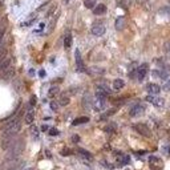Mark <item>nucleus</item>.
Wrapping results in <instances>:
<instances>
[{"label": "nucleus", "mask_w": 170, "mask_h": 170, "mask_svg": "<svg viewBox=\"0 0 170 170\" xmlns=\"http://www.w3.org/2000/svg\"><path fill=\"white\" fill-rule=\"evenodd\" d=\"M64 47L65 48L72 47V35H70V33H67L65 37H64Z\"/></svg>", "instance_id": "4be33fe9"}, {"label": "nucleus", "mask_w": 170, "mask_h": 170, "mask_svg": "<svg viewBox=\"0 0 170 170\" xmlns=\"http://www.w3.org/2000/svg\"><path fill=\"white\" fill-rule=\"evenodd\" d=\"M33 120H35V113H33V110H29V112L25 114V118H24V121H25V124L31 125V124L33 122Z\"/></svg>", "instance_id": "412c9836"}, {"label": "nucleus", "mask_w": 170, "mask_h": 170, "mask_svg": "<svg viewBox=\"0 0 170 170\" xmlns=\"http://www.w3.org/2000/svg\"><path fill=\"white\" fill-rule=\"evenodd\" d=\"M77 153H79L80 156H81V157H82V158H84V160H88V161H91L92 158H93V156H92V154L89 153L88 150L82 149V148H79V149H77Z\"/></svg>", "instance_id": "2eb2a0df"}, {"label": "nucleus", "mask_w": 170, "mask_h": 170, "mask_svg": "<svg viewBox=\"0 0 170 170\" xmlns=\"http://www.w3.org/2000/svg\"><path fill=\"white\" fill-rule=\"evenodd\" d=\"M86 122H89V117L82 116V117H77L76 120H73L72 125L73 126H77V125H82V124H86Z\"/></svg>", "instance_id": "f3484780"}, {"label": "nucleus", "mask_w": 170, "mask_h": 170, "mask_svg": "<svg viewBox=\"0 0 170 170\" xmlns=\"http://www.w3.org/2000/svg\"><path fill=\"white\" fill-rule=\"evenodd\" d=\"M168 52L170 53V44H168Z\"/></svg>", "instance_id": "a18cd8bd"}, {"label": "nucleus", "mask_w": 170, "mask_h": 170, "mask_svg": "<svg viewBox=\"0 0 170 170\" xmlns=\"http://www.w3.org/2000/svg\"><path fill=\"white\" fill-rule=\"evenodd\" d=\"M161 12H166V13L170 16V7H165L163 10H161Z\"/></svg>", "instance_id": "ea45409f"}, {"label": "nucleus", "mask_w": 170, "mask_h": 170, "mask_svg": "<svg viewBox=\"0 0 170 170\" xmlns=\"http://www.w3.org/2000/svg\"><path fill=\"white\" fill-rule=\"evenodd\" d=\"M31 133L33 134V137H35L36 140H39V128L37 126H32V128H31Z\"/></svg>", "instance_id": "cd10ccee"}, {"label": "nucleus", "mask_w": 170, "mask_h": 170, "mask_svg": "<svg viewBox=\"0 0 170 170\" xmlns=\"http://www.w3.org/2000/svg\"><path fill=\"white\" fill-rule=\"evenodd\" d=\"M84 5H85V8H88V10H93L96 7V0H85Z\"/></svg>", "instance_id": "b1692460"}, {"label": "nucleus", "mask_w": 170, "mask_h": 170, "mask_svg": "<svg viewBox=\"0 0 170 170\" xmlns=\"http://www.w3.org/2000/svg\"><path fill=\"white\" fill-rule=\"evenodd\" d=\"M116 29H118V31H121L125 28V17H122V16H120V17H117V20H116Z\"/></svg>", "instance_id": "6ab92c4d"}, {"label": "nucleus", "mask_w": 170, "mask_h": 170, "mask_svg": "<svg viewBox=\"0 0 170 170\" xmlns=\"http://www.w3.org/2000/svg\"><path fill=\"white\" fill-rule=\"evenodd\" d=\"M5 57H7V49H5V48L3 49L1 48V49H0V63H1V61L4 60Z\"/></svg>", "instance_id": "c756f323"}, {"label": "nucleus", "mask_w": 170, "mask_h": 170, "mask_svg": "<svg viewBox=\"0 0 170 170\" xmlns=\"http://www.w3.org/2000/svg\"><path fill=\"white\" fill-rule=\"evenodd\" d=\"M163 89H165V91H170V80H169V81L165 84V86H163Z\"/></svg>", "instance_id": "a19ab883"}, {"label": "nucleus", "mask_w": 170, "mask_h": 170, "mask_svg": "<svg viewBox=\"0 0 170 170\" xmlns=\"http://www.w3.org/2000/svg\"><path fill=\"white\" fill-rule=\"evenodd\" d=\"M101 165L104 166V168H106V169H114V166L113 165H110V163H108V162H105V161H103V162H101Z\"/></svg>", "instance_id": "c9c22d12"}, {"label": "nucleus", "mask_w": 170, "mask_h": 170, "mask_svg": "<svg viewBox=\"0 0 170 170\" xmlns=\"http://www.w3.org/2000/svg\"><path fill=\"white\" fill-rule=\"evenodd\" d=\"M49 130V126L48 125H43L41 126V132H48Z\"/></svg>", "instance_id": "79ce46f5"}, {"label": "nucleus", "mask_w": 170, "mask_h": 170, "mask_svg": "<svg viewBox=\"0 0 170 170\" xmlns=\"http://www.w3.org/2000/svg\"><path fill=\"white\" fill-rule=\"evenodd\" d=\"M130 163V157L128 156V154H121V156H118V158H117V166L118 168H122V166L125 165H129Z\"/></svg>", "instance_id": "9d476101"}, {"label": "nucleus", "mask_w": 170, "mask_h": 170, "mask_svg": "<svg viewBox=\"0 0 170 170\" xmlns=\"http://www.w3.org/2000/svg\"><path fill=\"white\" fill-rule=\"evenodd\" d=\"M133 129H134L138 134L144 136V137H150V134H151L150 129L148 128L145 124H134V125H133Z\"/></svg>", "instance_id": "7ed1b4c3"}, {"label": "nucleus", "mask_w": 170, "mask_h": 170, "mask_svg": "<svg viewBox=\"0 0 170 170\" xmlns=\"http://www.w3.org/2000/svg\"><path fill=\"white\" fill-rule=\"evenodd\" d=\"M11 162H8V161H3V162H0V170H7L8 168V165H10Z\"/></svg>", "instance_id": "7c9ffc66"}, {"label": "nucleus", "mask_w": 170, "mask_h": 170, "mask_svg": "<svg viewBox=\"0 0 170 170\" xmlns=\"http://www.w3.org/2000/svg\"><path fill=\"white\" fill-rule=\"evenodd\" d=\"M146 91H148V93L149 94H158L160 92H161V88H160V85H157V84H148L146 85Z\"/></svg>", "instance_id": "ddd939ff"}, {"label": "nucleus", "mask_w": 170, "mask_h": 170, "mask_svg": "<svg viewBox=\"0 0 170 170\" xmlns=\"http://www.w3.org/2000/svg\"><path fill=\"white\" fill-rule=\"evenodd\" d=\"M63 1H64V3H68V1H70V0H63Z\"/></svg>", "instance_id": "49530a36"}, {"label": "nucleus", "mask_w": 170, "mask_h": 170, "mask_svg": "<svg viewBox=\"0 0 170 170\" xmlns=\"http://www.w3.org/2000/svg\"><path fill=\"white\" fill-rule=\"evenodd\" d=\"M21 113L23 112H20L17 116L11 117V118L7 120V122L1 126V137H15V136L20 132Z\"/></svg>", "instance_id": "f257e3e1"}, {"label": "nucleus", "mask_w": 170, "mask_h": 170, "mask_svg": "<svg viewBox=\"0 0 170 170\" xmlns=\"http://www.w3.org/2000/svg\"><path fill=\"white\" fill-rule=\"evenodd\" d=\"M45 156H47L48 158H52V156H51V153H49V150H45Z\"/></svg>", "instance_id": "c03bdc74"}, {"label": "nucleus", "mask_w": 170, "mask_h": 170, "mask_svg": "<svg viewBox=\"0 0 170 170\" xmlns=\"http://www.w3.org/2000/svg\"><path fill=\"white\" fill-rule=\"evenodd\" d=\"M72 141L75 142V144H77V142H80V136H77V134L72 136Z\"/></svg>", "instance_id": "58836bf2"}, {"label": "nucleus", "mask_w": 170, "mask_h": 170, "mask_svg": "<svg viewBox=\"0 0 170 170\" xmlns=\"http://www.w3.org/2000/svg\"><path fill=\"white\" fill-rule=\"evenodd\" d=\"M116 108H113V109H110V110H106L104 114H101V117H100V120H105V118H108V117H110V116H113L114 113H116Z\"/></svg>", "instance_id": "5701e85b"}, {"label": "nucleus", "mask_w": 170, "mask_h": 170, "mask_svg": "<svg viewBox=\"0 0 170 170\" xmlns=\"http://www.w3.org/2000/svg\"><path fill=\"white\" fill-rule=\"evenodd\" d=\"M15 76V69H12V68L10 67L5 72H3L1 75H0V79L3 80V81H10V80H12V77Z\"/></svg>", "instance_id": "f8f14e48"}, {"label": "nucleus", "mask_w": 170, "mask_h": 170, "mask_svg": "<svg viewBox=\"0 0 170 170\" xmlns=\"http://www.w3.org/2000/svg\"><path fill=\"white\" fill-rule=\"evenodd\" d=\"M45 75H47V73H45V70H44V69H41V70L39 72V76H40V77H44Z\"/></svg>", "instance_id": "37998d69"}, {"label": "nucleus", "mask_w": 170, "mask_h": 170, "mask_svg": "<svg viewBox=\"0 0 170 170\" xmlns=\"http://www.w3.org/2000/svg\"><path fill=\"white\" fill-rule=\"evenodd\" d=\"M48 133H49V136H58L60 134V132H58L56 128H49Z\"/></svg>", "instance_id": "2f4dec72"}, {"label": "nucleus", "mask_w": 170, "mask_h": 170, "mask_svg": "<svg viewBox=\"0 0 170 170\" xmlns=\"http://www.w3.org/2000/svg\"><path fill=\"white\" fill-rule=\"evenodd\" d=\"M36 103H37V98H36V96H32L29 100V108H33L36 105Z\"/></svg>", "instance_id": "72a5a7b5"}, {"label": "nucleus", "mask_w": 170, "mask_h": 170, "mask_svg": "<svg viewBox=\"0 0 170 170\" xmlns=\"http://www.w3.org/2000/svg\"><path fill=\"white\" fill-rule=\"evenodd\" d=\"M60 154H61V156H64V157H67V156H72L73 151L70 150L69 148H64V149L61 150V153H60Z\"/></svg>", "instance_id": "bb28decb"}, {"label": "nucleus", "mask_w": 170, "mask_h": 170, "mask_svg": "<svg viewBox=\"0 0 170 170\" xmlns=\"http://www.w3.org/2000/svg\"><path fill=\"white\" fill-rule=\"evenodd\" d=\"M10 67H11V58L10 57H5L4 60L0 63V75H1L3 72H5V70H7Z\"/></svg>", "instance_id": "4468645a"}, {"label": "nucleus", "mask_w": 170, "mask_h": 170, "mask_svg": "<svg viewBox=\"0 0 170 170\" xmlns=\"http://www.w3.org/2000/svg\"><path fill=\"white\" fill-rule=\"evenodd\" d=\"M148 64H141L138 68H136V79L138 80V81H142V80L145 79V76H146L148 73Z\"/></svg>", "instance_id": "20e7f679"}, {"label": "nucleus", "mask_w": 170, "mask_h": 170, "mask_svg": "<svg viewBox=\"0 0 170 170\" xmlns=\"http://www.w3.org/2000/svg\"><path fill=\"white\" fill-rule=\"evenodd\" d=\"M144 113H145V105H142V104H136L134 106L129 110L130 117H138V116H142Z\"/></svg>", "instance_id": "423d86ee"}, {"label": "nucleus", "mask_w": 170, "mask_h": 170, "mask_svg": "<svg viewBox=\"0 0 170 170\" xmlns=\"http://www.w3.org/2000/svg\"><path fill=\"white\" fill-rule=\"evenodd\" d=\"M4 32H5V28L0 27V44H1V40H3V36H4Z\"/></svg>", "instance_id": "e433bc0d"}, {"label": "nucleus", "mask_w": 170, "mask_h": 170, "mask_svg": "<svg viewBox=\"0 0 170 170\" xmlns=\"http://www.w3.org/2000/svg\"><path fill=\"white\" fill-rule=\"evenodd\" d=\"M145 100H146L148 103H151V104L154 105V106H163V98L154 97L153 94L146 96V98H145Z\"/></svg>", "instance_id": "9b49d317"}, {"label": "nucleus", "mask_w": 170, "mask_h": 170, "mask_svg": "<svg viewBox=\"0 0 170 170\" xmlns=\"http://www.w3.org/2000/svg\"><path fill=\"white\" fill-rule=\"evenodd\" d=\"M162 150H163V153H165L166 156H170V148L169 146H163Z\"/></svg>", "instance_id": "4c0bfd02"}, {"label": "nucleus", "mask_w": 170, "mask_h": 170, "mask_svg": "<svg viewBox=\"0 0 170 170\" xmlns=\"http://www.w3.org/2000/svg\"><path fill=\"white\" fill-rule=\"evenodd\" d=\"M24 169H25V161H21L20 158L11 162L7 168V170H24Z\"/></svg>", "instance_id": "0eeeda50"}, {"label": "nucleus", "mask_w": 170, "mask_h": 170, "mask_svg": "<svg viewBox=\"0 0 170 170\" xmlns=\"http://www.w3.org/2000/svg\"><path fill=\"white\" fill-rule=\"evenodd\" d=\"M124 86H125V81H124L122 79H116L113 81V89L114 91H120V89H122Z\"/></svg>", "instance_id": "a211bd4d"}, {"label": "nucleus", "mask_w": 170, "mask_h": 170, "mask_svg": "<svg viewBox=\"0 0 170 170\" xmlns=\"http://www.w3.org/2000/svg\"><path fill=\"white\" fill-rule=\"evenodd\" d=\"M58 93V88H57V86H52V88L51 89H49V97H53V96L55 94H57Z\"/></svg>", "instance_id": "c85d7f7f"}, {"label": "nucleus", "mask_w": 170, "mask_h": 170, "mask_svg": "<svg viewBox=\"0 0 170 170\" xmlns=\"http://www.w3.org/2000/svg\"><path fill=\"white\" fill-rule=\"evenodd\" d=\"M23 149H24L23 141L15 138V140L12 141L11 146L8 148V153H7V157H5V161H8V162H13V161L19 160Z\"/></svg>", "instance_id": "f03ea898"}, {"label": "nucleus", "mask_w": 170, "mask_h": 170, "mask_svg": "<svg viewBox=\"0 0 170 170\" xmlns=\"http://www.w3.org/2000/svg\"><path fill=\"white\" fill-rule=\"evenodd\" d=\"M104 130L106 132V133H114V132H116V125H114L113 122L109 124V125H106V126L104 128Z\"/></svg>", "instance_id": "393cba45"}, {"label": "nucleus", "mask_w": 170, "mask_h": 170, "mask_svg": "<svg viewBox=\"0 0 170 170\" xmlns=\"http://www.w3.org/2000/svg\"><path fill=\"white\" fill-rule=\"evenodd\" d=\"M153 76H156V77H160V79H168V72L166 70H158V69H156V70H153Z\"/></svg>", "instance_id": "aec40b11"}, {"label": "nucleus", "mask_w": 170, "mask_h": 170, "mask_svg": "<svg viewBox=\"0 0 170 170\" xmlns=\"http://www.w3.org/2000/svg\"><path fill=\"white\" fill-rule=\"evenodd\" d=\"M91 31L94 36H103L105 33V25L103 23H94L93 25H92Z\"/></svg>", "instance_id": "6e6552de"}, {"label": "nucleus", "mask_w": 170, "mask_h": 170, "mask_svg": "<svg viewBox=\"0 0 170 170\" xmlns=\"http://www.w3.org/2000/svg\"><path fill=\"white\" fill-rule=\"evenodd\" d=\"M93 104H94V101H93V98H92V96L89 93H85L84 97H82V108L89 110L93 108Z\"/></svg>", "instance_id": "1a4fd4ad"}, {"label": "nucleus", "mask_w": 170, "mask_h": 170, "mask_svg": "<svg viewBox=\"0 0 170 170\" xmlns=\"http://www.w3.org/2000/svg\"><path fill=\"white\" fill-rule=\"evenodd\" d=\"M105 12H106V5L105 4H96V7L93 8L94 15H104Z\"/></svg>", "instance_id": "dca6fc26"}, {"label": "nucleus", "mask_w": 170, "mask_h": 170, "mask_svg": "<svg viewBox=\"0 0 170 170\" xmlns=\"http://www.w3.org/2000/svg\"><path fill=\"white\" fill-rule=\"evenodd\" d=\"M69 97L68 96H61V98H60V101H58V104L60 105H63V106H65V105L69 104Z\"/></svg>", "instance_id": "a878e982"}, {"label": "nucleus", "mask_w": 170, "mask_h": 170, "mask_svg": "<svg viewBox=\"0 0 170 170\" xmlns=\"http://www.w3.org/2000/svg\"><path fill=\"white\" fill-rule=\"evenodd\" d=\"M149 162H150V163H160V162H161V160L158 158V157L150 156V157H149Z\"/></svg>", "instance_id": "473e14b6"}, {"label": "nucleus", "mask_w": 170, "mask_h": 170, "mask_svg": "<svg viewBox=\"0 0 170 170\" xmlns=\"http://www.w3.org/2000/svg\"><path fill=\"white\" fill-rule=\"evenodd\" d=\"M75 58H76V69L77 72H85V65H84V61H82L81 53H80L79 49L75 51Z\"/></svg>", "instance_id": "39448f33"}, {"label": "nucleus", "mask_w": 170, "mask_h": 170, "mask_svg": "<svg viewBox=\"0 0 170 170\" xmlns=\"http://www.w3.org/2000/svg\"><path fill=\"white\" fill-rule=\"evenodd\" d=\"M49 105H51V109L53 110V112H56V110L58 109V104L56 103V101H52V103L49 104Z\"/></svg>", "instance_id": "f704fd0d"}]
</instances>
